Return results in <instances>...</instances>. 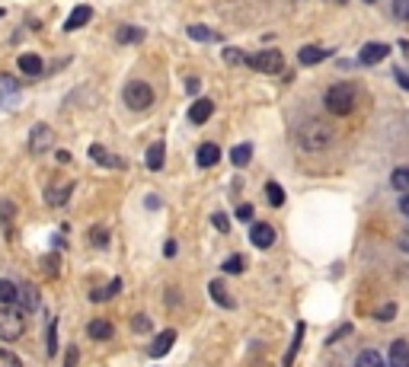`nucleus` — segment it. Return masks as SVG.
Segmentation results:
<instances>
[{
  "mask_svg": "<svg viewBox=\"0 0 409 367\" xmlns=\"http://www.w3.org/2000/svg\"><path fill=\"white\" fill-rule=\"evenodd\" d=\"M298 147L307 153H320L326 151L329 144H333V128L326 125V122H320V118H307L301 128H298Z\"/></svg>",
  "mask_w": 409,
  "mask_h": 367,
  "instance_id": "nucleus-1",
  "label": "nucleus"
},
{
  "mask_svg": "<svg viewBox=\"0 0 409 367\" xmlns=\"http://www.w3.org/2000/svg\"><path fill=\"white\" fill-rule=\"evenodd\" d=\"M323 102H326V109H329L333 115H349L352 109H355V86H349V84L329 86L326 96H323Z\"/></svg>",
  "mask_w": 409,
  "mask_h": 367,
  "instance_id": "nucleus-2",
  "label": "nucleus"
},
{
  "mask_svg": "<svg viewBox=\"0 0 409 367\" xmlns=\"http://www.w3.org/2000/svg\"><path fill=\"white\" fill-rule=\"evenodd\" d=\"M26 329L23 310L17 307H0V342H17Z\"/></svg>",
  "mask_w": 409,
  "mask_h": 367,
  "instance_id": "nucleus-3",
  "label": "nucleus"
},
{
  "mask_svg": "<svg viewBox=\"0 0 409 367\" xmlns=\"http://www.w3.org/2000/svg\"><path fill=\"white\" fill-rule=\"evenodd\" d=\"M125 106L134 109V112H144V109L154 106V86L144 84V80H134V84L125 86Z\"/></svg>",
  "mask_w": 409,
  "mask_h": 367,
  "instance_id": "nucleus-4",
  "label": "nucleus"
},
{
  "mask_svg": "<svg viewBox=\"0 0 409 367\" xmlns=\"http://www.w3.org/2000/svg\"><path fill=\"white\" fill-rule=\"evenodd\" d=\"M246 64H250L253 70H259V74H282L284 58H282V51L266 48V51H256V55H250V61H246Z\"/></svg>",
  "mask_w": 409,
  "mask_h": 367,
  "instance_id": "nucleus-5",
  "label": "nucleus"
},
{
  "mask_svg": "<svg viewBox=\"0 0 409 367\" xmlns=\"http://www.w3.org/2000/svg\"><path fill=\"white\" fill-rule=\"evenodd\" d=\"M51 144H55V131H51V125H35L33 131H29V153H33V157L51 151Z\"/></svg>",
  "mask_w": 409,
  "mask_h": 367,
  "instance_id": "nucleus-6",
  "label": "nucleus"
},
{
  "mask_svg": "<svg viewBox=\"0 0 409 367\" xmlns=\"http://www.w3.org/2000/svg\"><path fill=\"white\" fill-rule=\"evenodd\" d=\"M19 80L10 74H0V106H17L19 102Z\"/></svg>",
  "mask_w": 409,
  "mask_h": 367,
  "instance_id": "nucleus-7",
  "label": "nucleus"
},
{
  "mask_svg": "<svg viewBox=\"0 0 409 367\" xmlns=\"http://www.w3.org/2000/svg\"><path fill=\"white\" fill-rule=\"evenodd\" d=\"M387 55H390V45H384V42H367L365 48L358 51V64L371 67V64H377V61H384Z\"/></svg>",
  "mask_w": 409,
  "mask_h": 367,
  "instance_id": "nucleus-8",
  "label": "nucleus"
},
{
  "mask_svg": "<svg viewBox=\"0 0 409 367\" xmlns=\"http://www.w3.org/2000/svg\"><path fill=\"white\" fill-rule=\"evenodd\" d=\"M90 160H93V163H100V167H109V169H122V167H125L122 157L109 153L102 144H90Z\"/></svg>",
  "mask_w": 409,
  "mask_h": 367,
  "instance_id": "nucleus-9",
  "label": "nucleus"
},
{
  "mask_svg": "<svg viewBox=\"0 0 409 367\" xmlns=\"http://www.w3.org/2000/svg\"><path fill=\"white\" fill-rule=\"evenodd\" d=\"M250 243L256 246V250H269L272 243H275V230L269 224H253L250 227Z\"/></svg>",
  "mask_w": 409,
  "mask_h": 367,
  "instance_id": "nucleus-10",
  "label": "nucleus"
},
{
  "mask_svg": "<svg viewBox=\"0 0 409 367\" xmlns=\"http://www.w3.org/2000/svg\"><path fill=\"white\" fill-rule=\"evenodd\" d=\"M211 115H215V102L211 100H195L192 106H189V122H192V125H205Z\"/></svg>",
  "mask_w": 409,
  "mask_h": 367,
  "instance_id": "nucleus-11",
  "label": "nucleus"
},
{
  "mask_svg": "<svg viewBox=\"0 0 409 367\" xmlns=\"http://www.w3.org/2000/svg\"><path fill=\"white\" fill-rule=\"evenodd\" d=\"M173 342H176V332L173 329H163L160 335H154V342H151V358H163V355H170V348H173Z\"/></svg>",
  "mask_w": 409,
  "mask_h": 367,
  "instance_id": "nucleus-12",
  "label": "nucleus"
},
{
  "mask_svg": "<svg viewBox=\"0 0 409 367\" xmlns=\"http://www.w3.org/2000/svg\"><path fill=\"white\" fill-rule=\"evenodd\" d=\"M387 367H409V342H406V339H397V342L390 345Z\"/></svg>",
  "mask_w": 409,
  "mask_h": 367,
  "instance_id": "nucleus-13",
  "label": "nucleus"
},
{
  "mask_svg": "<svg viewBox=\"0 0 409 367\" xmlns=\"http://www.w3.org/2000/svg\"><path fill=\"white\" fill-rule=\"evenodd\" d=\"M17 67H19V74H23V77H42V70H45L42 58L33 55V51H29V55H19Z\"/></svg>",
  "mask_w": 409,
  "mask_h": 367,
  "instance_id": "nucleus-14",
  "label": "nucleus"
},
{
  "mask_svg": "<svg viewBox=\"0 0 409 367\" xmlns=\"http://www.w3.org/2000/svg\"><path fill=\"white\" fill-rule=\"evenodd\" d=\"M144 163H147V169H151V173H160V169H163V163H167V147H163V141H154L151 147H147V157H144Z\"/></svg>",
  "mask_w": 409,
  "mask_h": 367,
  "instance_id": "nucleus-15",
  "label": "nucleus"
},
{
  "mask_svg": "<svg viewBox=\"0 0 409 367\" xmlns=\"http://www.w3.org/2000/svg\"><path fill=\"white\" fill-rule=\"evenodd\" d=\"M90 17H93V7H87V3H80V7L67 17V23H64V32H74V29H84L87 23H90Z\"/></svg>",
  "mask_w": 409,
  "mask_h": 367,
  "instance_id": "nucleus-16",
  "label": "nucleus"
},
{
  "mask_svg": "<svg viewBox=\"0 0 409 367\" xmlns=\"http://www.w3.org/2000/svg\"><path fill=\"white\" fill-rule=\"evenodd\" d=\"M329 58V51L326 48H317V45H304L301 51H298V61H301V64H320V61H326Z\"/></svg>",
  "mask_w": 409,
  "mask_h": 367,
  "instance_id": "nucleus-17",
  "label": "nucleus"
},
{
  "mask_svg": "<svg viewBox=\"0 0 409 367\" xmlns=\"http://www.w3.org/2000/svg\"><path fill=\"white\" fill-rule=\"evenodd\" d=\"M116 39L122 45H138V42H144V29H138V26H118Z\"/></svg>",
  "mask_w": 409,
  "mask_h": 367,
  "instance_id": "nucleus-18",
  "label": "nucleus"
},
{
  "mask_svg": "<svg viewBox=\"0 0 409 367\" xmlns=\"http://www.w3.org/2000/svg\"><path fill=\"white\" fill-rule=\"evenodd\" d=\"M87 335H90V339H96V342H102V339H112V323H109V319H90V326H87Z\"/></svg>",
  "mask_w": 409,
  "mask_h": 367,
  "instance_id": "nucleus-19",
  "label": "nucleus"
},
{
  "mask_svg": "<svg viewBox=\"0 0 409 367\" xmlns=\"http://www.w3.org/2000/svg\"><path fill=\"white\" fill-rule=\"evenodd\" d=\"M195 160H199V167H215L217 160H221V151H217V144H201L199 153H195Z\"/></svg>",
  "mask_w": 409,
  "mask_h": 367,
  "instance_id": "nucleus-20",
  "label": "nucleus"
},
{
  "mask_svg": "<svg viewBox=\"0 0 409 367\" xmlns=\"http://www.w3.org/2000/svg\"><path fill=\"white\" fill-rule=\"evenodd\" d=\"M77 185L74 182H64L61 189H48V205L51 208H61V205H67V198H71V192H74Z\"/></svg>",
  "mask_w": 409,
  "mask_h": 367,
  "instance_id": "nucleus-21",
  "label": "nucleus"
},
{
  "mask_svg": "<svg viewBox=\"0 0 409 367\" xmlns=\"http://www.w3.org/2000/svg\"><path fill=\"white\" fill-rule=\"evenodd\" d=\"M17 301L23 303L26 313H33V310L39 307V291H35V284H23V291H19Z\"/></svg>",
  "mask_w": 409,
  "mask_h": 367,
  "instance_id": "nucleus-22",
  "label": "nucleus"
},
{
  "mask_svg": "<svg viewBox=\"0 0 409 367\" xmlns=\"http://www.w3.org/2000/svg\"><path fill=\"white\" fill-rule=\"evenodd\" d=\"M118 291H122V281H118V278H112L106 288H96V291L90 294V301H96V303H100V301H112Z\"/></svg>",
  "mask_w": 409,
  "mask_h": 367,
  "instance_id": "nucleus-23",
  "label": "nucleus"
},
{
  "mask_svg": "<svg viewBox=\"0 0 409 367\" xmlns=\"http://www.w3.org/2000/svg\"><path fill=\"white\" fill-rule=\"evenodd\" d=\"M390 185L397 189V192H403V195H409V167H397L390 173Z\"/></svg>",
  "mask_w": 409,
  "mask_h": 367,
  "instance_id": "nucleus-24",
  "label": "nucleus"
},
{
  "mask_svg": "<svg viewBox=\"0 0 409 367\" xmlns=\"http://www.w3.org/2000/svg\"><path fill=\"white\" fill-rule=\"evenodd\" d=\"M208 291H211V297H215V303L217 307H234V297H227V291H224V281H211L208 284Z\"/></svg>",
  "mask_w": 409,
  "mask_h": 367,
  "instance_id": "nucleus-25",
  "label": "nucleus"
},
{
  "mask_svg": "<svg viewBox=\"0 0 409 367\" xmlns=\"http://www.w3.org/2000/svg\"><path fill=\"white\" fill-rule=\"evenodd\" d=\"M304 329H307V326L298 323V329H294V342H291V348H288V355H284V364L282 367H291L294 364V355L301 351V342H304Z\"/></svg>",
  "mask_w": 409,
  "mask_h": 367,
  "instance_id": "nucleus-26",
  "label": "nucleus"
},
{
  "mask_svg": "<svg viewBox=\"0 0 409 367\" xmlns=\"http://www.w3.org/2000/svg\"><path fill=\"white\" fill-rule=\"evenodd\" d=\"M250 157H253V144H237L234 151H230V163L234 167H246Z\"/></svg>",
  "mask_w": 409,
  "mask_h": 367,
  "instance_id": "nucleus-27",
  "label": "nucleus"
},
{
  "mask_svg": "<svg viewBox=\"0 0 409 367\" xmlns=\"http://www.w3.org/2000/svg\"><path fill=\"white\" fill-rule=\"evenodd\" d=\"M355 367H387V361L381 358V355H377V351H361L358 358H355Z\"/></svg>",
  "mask_w": 409,
  "mask_h": 367,
  "instance_id": "nucleus-28",
  "label": "nucleus"
},
{
  "mask_svg": "<svg viewBox=\"0 0 409 367\" xmlns=\"http://www.w3.org/2000/svg\"><path fill=\"white\" fill-rule=\"evenodd\" d=\"M17 297H19L17 284H13V281H0V307H10Z\"/></svg>",
  "mask_w": 409,
  "mask_h": 367,
  "instance_id": "nucleus-29",
  "label": "nucleus"
},
{
  "mask_svg": "<svg viewBox=\"0 0 409 367\" xmlns=\"http://www.w3.org/2000/svg\"><path fill=\"white\" fill-rule=\"evenodd\" d=\"M189 35H192L195 42H217V32L208 29V26H189Z\"/></svg>",
  "mask_w": 409,
  "mask_h": 367,
  "instance_id": "nucleus-30",
  "label": "nucleus"
},
{
  "mask_svg": "<svg viewBox=\"0 0 409 367\" xmlns=\"http://www.w3.org/2000/svg\"><path fill=\"white\" fill-rule=\"evenodd\" d=\"M266 195H269V205H272V208H282L284 205V189L278 182H266Z\"/></svg>",
  "mask_w": 409,
  "mask_h": 367,
  "instance_id": "nucleus-31",
  "label": "nucleus"
},
{
  "mask_svg": "<svg viewBox=\"0 0 409 367\" xmlns=\"http://www.w3.org/2000/svg\"><path fill=\"white\" fill-rule=\"evenodd\" d=\"M106 243H109V230L106 227H90V246H96V250H106Z\"/></svg>",
  "mask_w": 409,
  "mask_h": 367,
  "instance_id": "nucleus-32",
  "label": "nucleus"
},
{
  "mask_svg": "<svg viewBox=\"0 0 409 367\" xmlns=\"http://www.w3.org/2000/svg\"><path fill=\"white\" fill-rule=\"evenodd\" d=\"M224 61H227L230 67H243L246 61H250V55H243L240 48H224Z\"/></svg>",
  "mask_w": 409,
  "mask_h": 367,
  "instance_id": "nucleus-33",
  "label": "nucleus"
},
{
  "mask_svg": "<svg viewBox=\"0 0 409 367\" xmlns=\"http://www.w3.org/2000/svg\"><path fill=\"white\" fill-rule=\"evenodd\" d=\"M243 268H246V259H243V256H230V259L224 262L227 275H243Z\"/></svg>",
  "mask_w": 409,
  "mask_h": 367,
  "instance_id": "nucleus-34",
  "label": "nucleus"
},
{
  "mask_svg": "<svg viewBox=\"0 0 409 367\" xmlns=\"http://www.w3.org/2000/svg\"><path fill=\"white\" fill-rule=\"evenodd\" d=\"M48 355H58V319H48Z\"/></svg>",
  "mask_w": 409,
  "mask_h": 367,
  "instance_id": "nucleus-35",
  "label": "nucleus"
},
{
  "mask_svg": "<svg viewBox=\"0 0 409 367\" xmlns=\"http://www.w3.org/2000/svg\"><path fill=\"white\" fill-rule=\"evenodd\" d=\"M393 17L400 23H409V0H393Z\"/></svg>",
  "mask_w": 409,
  "mask_h": 367,
  "instance_id": "nucleus-36",
  "label": "nucleus"
},
{
  "mask_svg": "<svg viewBox=\"0 0 409 367\" xmlns=\"http://www.w3.org/2000/svg\"><path fill=\"white\" fill-rule=\"evenodd\" d=\"M0 367H23V361H19L10 348H0Z\"/></svg>",
  "mask_w": 409,
  "mask_h": 367,
  "instance_id": "nucleus-37",
  "label": "nucleus"
},
{
  "mask_svg": "<svg viewBox=\"0 0 409 367\" xmlns=\"http://www.w3.org/2000/svg\"><path fill=\"white\" fill-rule=\"evenodd\" d=\"M13 214H17V208H13V205L3 198V201H0V224H10V220H13Z\"/></svg>",
  "mask_w": 409,
  "mask_h": 367,
  "instance_id": "nucleus-38",
  "label": "nucleus"
},
{
  "mask_svg": "<svg viewBox=\"0 0 409 367\" xmlns=\"http://www.w3.org/2000/svg\"><path fill=\"white\" fill-rule=\"evenodd\" d=\"M374 317L377 319H393V317H397V303H384V307H377Z\"/></svg>",
  "mask_w": 409,
  "mask_h": 367,
  "instance_id": "nucleus-39",
  "label": "nucleus"
},
{
  "mask_svg": "<svg viewBox=\"0 0 409 367\" xmlns=\"http://www.w3.org/2000/svg\"><path fill=\"white\" fill-rule=\"evenodd\" d=\"M211 224H215V230H221V234H227V230H230V220H227L224 214H211Z\"/></svg>",
  "mask_w": 409,
  "mask_h": 367,
  "instance_id": "nucleus-40",
  "label": "nucleus"
},
{
  "mask_svg": "<svg viewBox=\"0 0 409 367\" xmlns=\"http://www.w3.org/2000/svg\"><path fill=\"white\" fill-rule=\"evenodd\" d=\"M131 326H134V332H151V319L147 317H134Z\"/></svg>",
  "mask_w": 409,
  "mask_h": 367,
  "instance_id": "nucleus-41",
  "label": "nucleus"
},
{
  "mask_svg": "<svg viewBox=\"0 0 409 367\" xmlns=\"http://www.w3.org/2000/svg\"><path fill=\"white\" fill-rule=\"evenodd\" d=\"M77 361H80V351H77V348H67V358H64V367H77Z\"/></svg>",
  "mask_w": 409,
  "mask_h": 367,
  "instance_id": "nucleus-42",
  "label": "nucleus"
},
{
  "mask_svg": "<svg viewBox=\"0 0 409 367\" xmlns=\"http://www.w3.org/2000/svg\"><path fill=\"white\" fill-rule=\"evenodd\" d=\"M397 246H400L403 252H409V227H406V230H400V236H397Z\"/></svg>",
  "mask_w": 409,
  "mask_h": 367,
  "instance_id": "nucleus-43",
  "label": "nucleus"
},
{
  "mask_svg": "<svg viewBox=\"0 0 409 367\" xmlns=\"http://www.w3.org/2000/svg\"><path fill=\"white\" fill-rule=\"evenodd\" d=\"M393 77H397V84H400L403 90H409V74H406V70H400V67H397V70H393Z\"/></svg>",
  "mask_w": 409,
  "mask_h": 367,
  "instance_id": "nucleus-44",
  "label": "nucleus"
},
{
  "mask_svg": "<svg viewBox=\"0 0 409 367\" xmlns=\"http://www.w3.org/2000/svg\"><path fill=\"white\" fill-rule=\"evenodd\" d=\"M237 217H240V220H250L253 208H250V205H240V208H237Z\"/></svg>",
  "mask_w": 409,
  "mask_h": 367,
  "instance_id": "nucleus-45",
  "label": "nucleus"
},
{
  "mask_svg": "<svg viewBox=\"0 0 409 367\" xmlns=\"http://www.w3.org/2000/svg\"><path fill=\"white\" fill-rule=\"evenodd\" d=\"M163 256H167V259H173V256H176V240H167V246H163Z\"/></svg>",
  "mask_w": 409,
  "mask_h": 367,
  "instance_id": "nucleus-46",
  "label": "nucleus"
},
{
  "mask_svg": "<svg viewBox=\"0 0 409 367\" xmlns=\"http://www.w3.org/2000/svg\"><path fill=\"white\" fill-rule=\"evenodd\" d=\"M400 211L409 217V195H403V198H400Z\"/></svg>",
  "mask_w": 409,
  "mask_h": 367,
  "instance_id": "nucleus-47",
  "label": "nucleus"
},
{
  "mask_svg": "<svg viewBox=\"0 0 409 367\" xmlns=\"http://www.w3.org/2000/svg\"><path fill=\"white\" fill-rule=\"evenodd\" d=\"M329 3H345V0H329Z\"/></svg>",
  "mask_w": 409,
  "mask_h": 367,
  "instance_id": "nucleus-48",
  "label": "nucleus"
},
{
  "mask_svg": "<svg viewBox=\"0 0 409 367\" xmlns=\"http://www.w3.org/2000/svg\"><path fill=\"white\" fill-rule=\"evenodd\" d=\"M365 3H374V0H365Z\"/></svg>",
  "mask_w": 409,
  "mask_h": 367,
  "instance_id": "nucleus-49",
  "label": "nucleus"
},
{
  "mask_svg": "<svg viewBox=\"0 0 409 367\" xmlns=\"http://www.w3.org/2000/svg\"><path fill=\"white\" fill-rule=\"evenodd\" d=\"M0 17H3V10H0Z\"/></svg>",
  "mask_w": 409,
  "mask_h": 367,
  "instance_id": "nucleus-50",
  "label": "nucleus"
}]
</instances>
